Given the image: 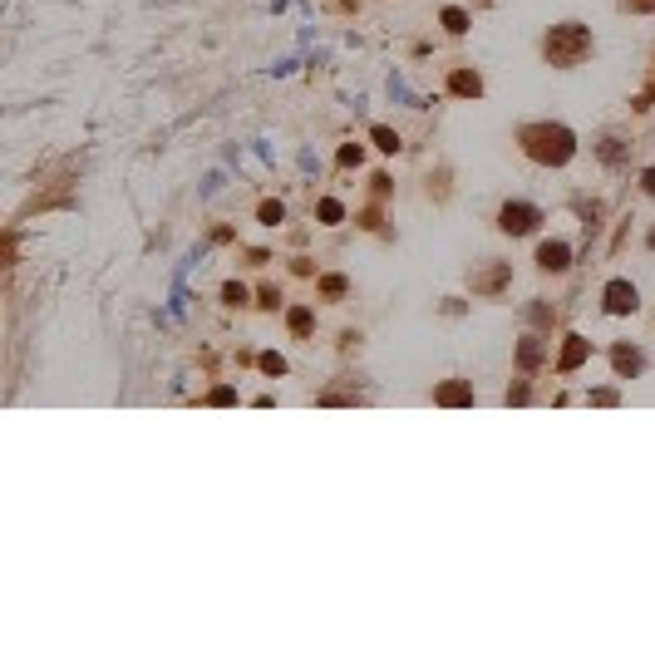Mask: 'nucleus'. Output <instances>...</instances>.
Here are the masks:
<instances>
[{
    "label": "nucleus",
    "instance_id": "obj_11",
    "mask_svg": "<svg viewBox=\"0 0 655 655\" xmlns=\"http://www.w3.org/2000/svg\"><path fill=\"white\" fill-rule=\"evenodd\" d=\"M374 143H379V148H385V153H395V148H399V138H395L390 128H374Z\"/></svg>",
    "mask_w": 655,
    "mask_h": 655
},
{
    "label": "nucleus",
    "instance_id": "obj_6",
    "mask_svg": "<svg viewBox=\"0 0 655 655\" xmlns=\"http://www.w3.org/2000/svg\"><path fill=\"white\" fill-rule=\"evenodd\" d=\"M508 281V266H493V271H483V276L473 281V291H498Z\"/></svg>",
    "mask_w": 655,
    "mask_h": 655
},
{
    "label": "nucleus",
    "instance_id": "obj_2",
    "mask_svg": "<svg viewBox=\"0 0 655 655\" xmlns=\"http://www.w3.org/2000/svg\"><path fill=\"white\" fill-rule=\"evenodd\" d=\"M586 49H591V35H586L581 25H557V30L547 35V60H552V65H577Z\"/></svg>",
    "mask_w": 655,
    "mask_h": 655
},
{
    "label": "nucleus",
    "instance_id": "obj_1",
    "mask_svg": "<svg viewBox=\"0 0 655 655\" xmlns=\"http://www.w3.org/2000/svg\"><path fill=\"white\" fill-rule=\"evenodd\" d=\"M522 148L537 158V163H567L572 158V133L557 128V124H532L522 133Z\"/></svg>",
    "mask_w": 655,
    "mask_h": 655
},
{
    "label": "nucleus",
    "instance_id": "obj_17",
    "mask_svg": "<svg viewBox=\"0 0 655 655\" xmlns=\"http://www.w3.org/2000/svg\"><path fill=\"white\" fill-rule=\"evenodd\" d=\"M631 10H655V0H626Z\"/></svg>",
    "mask_w": 655,
    "mask_h": 655
},
{
    "label": "nucleus",
    "instance_id": "obj_8",
    "mask_svg": "<svg viewBox=\"0 0 655 655\" xmlns=\"http://www.w3.org/2000/svg\"><path fill=\"white\" fill-rule=\"evenodd\" d=\"M444 25H449L454 35H463V30H468V15H463V10H444Z\"/></svg>",
    "mask_w": 655,
    "mask_h": 655
},
{
    "label": "nucleus",
    "instance_id": "obj_9",
    "mask_svg": "<svg viewBox=\"0 0 655 655\" xmlns=\"http://www.w3.org/2000/svg\"><path fill=\"white\" fill-rule=\"evenodd\" d=\"M454 94H478V74H454Z\"/></svg>",
    "mask_w": 655,
    "mask_h": 655
},
{
    "label": "nucleus",
    "instance_id": "obj_12",
    "mask_svg": "<svg viewBox=\"0 0 655 655\" xmlns=\"http://www.w3.org/2000/svg\"><path fill=\"white\" fill-rule=\"evenodd\" d=\"M291 331H296V335L310 331V310H291Z\"/></svg>",
    "mask_w": 655,
    "mask_h": 655
},
{
    "label": "nucleus",
    "instance_id": "obj_7",
    "mask_svg": "<svg viewBox=\"0 0 655 655\" xmlns=\"http://www.w3.org/2000/svg\"><path fill=\"white\" fill-rule=\"evenodd\" d=\"M581 360H586V345H581V335H572V345L562 350V370H577Z\"/></svg>",
    "mask_w": 655,
    "mask_h": 655
},
{
    "label": "nucleus",
    "instance_id": "obj_18",
    "mask_svg": "<svg viewBox=\"0 0 655 655\" xmlns=\"http://www.w3.org/2000/svg\"><path fill=\"white\" fill-rule=\"evenodd\" d=\"M645 192H655V168H650V173H645Z\"/></svg>",
    "mask_w": 655,
    "mask_h": 655
},
{
    "label": "nucleus",
    "instance_id": "obj_14",
    "mask_svg": "<svg viewBox=\"0 0 655 655\" xmlns=\"http://www.w3.org/2000/svg\"><path fill=\"white\" fill-rule=\"evenodd\" d=\"M616 370H640V355H626V350H616Z\"/></svg>",
    "mask_w": 655,
    "mask_h": 655
},
{
    "label": "nucleus",
    "instance_id": "obj_19",
    "mask_svg": "<svg viewBox=\"0 0 655 655\" xmlns=\"http://www.w3.org/2000/svg\"><path fill=\"white\" fill-rule=\"evenodd\" d=\"M650 242H655V237H650Z\"/></svg>",
    "mask_w": 655,
    "mask_h": 655
},
{
    "label": "nucleus",
    "instance_id": "obj_15",
    "mask_svg": "<svg viewBox=\"0 0 655 655\" xmlns=\"http://www.w3.org/2000/svg\"><path fill=\"white\" fill-rule=\"evenodd\" d=\"M320 291H325V296H340V291H345V281H340V276H325V281H320Z\"/></svg>",
    "mask_w": 655,
    "mask_h": 655
},
{
    "label": "nucleus",
    "instance_id": "obj_4",
    "mask_svg": "<svg viewBox=\"0 0 655 655\" xmlns=\"http://www.w3.org/2000/svg\"><path fill=\"white\" fill-rule=\"evenodd\" d=\"M606 306H611V310H636V286L611 281V286H606Z\"/></svg>",
    "mask_w": 655,
    "mask_h": 655
},
{
    "label": "nucleus",
    "instance_id": "obj_10",
    "mask_svg": "<svg viewBox=\"0 0 655 655\" xmlns=\"http://www.w3.org/2000/svg\"><path fill=\"white\" fill-rule=\"evenodd\" d=\"M439 399H444V404H463L468 390H463V385H449V390H439Z\"/></svg>",
    "mask_w": 655,
    "mask_h": 655
},
{
    "label": "nucleus",
    "instance_id": "obj_13",
    "mask_svg": "<svg viewBox=\"0 0 655 655\" xmlns=\"http://www.w3.org/2000/svg\"><path fill=\"white\" fill-rule=\"evenodd\" d=\"M537 360H542V345L527 340V345H522V365H537Z\"/></svg>",
    "mask_w": 655,
    "mask_h": 655
},
{
    "label": "nucleus",
    "instance_id": "obj_5",
    "mask_svg": "<svg viewBox=\"0 0 655 655\" xmlns=\"http://www.w3.org/2000/svg\"><path fill=\"white\" fill-rule=\"evenodd\" d=\"M537 261L547 266V271H562V266H567V247H562V242H547V247L537 251Z\"/></svg>",
    "mask_w": 655,
    "mask_h": 655
},
{
    "label": "nucleus",
    "instance_id": "obj_16",
    "mask_svg": "<svg viewBox=\"0 0 655 655\" xmlns=\"http://www.w3.org/2000/svg\"><path fill=\"white\" fill-rule=\"evenodd\" d=\"M320 217L325 222H340V202H320Z\"/></svg>",
    "mask_w": 655,
    "mask_h": 655
},
{
    "label": "nucleus",
    "instance_id": "obj_3",
    "mask_svg": "<svg viewBox=\"0 0 655 655\" xmlns=\"http://www.w3.org/2000/svg\"><path fill=\"white\" fill-rule=\"evenodd\" d=\"M537 227V207H527V202H508L503 207V232H532Z\"/></svg>",
    "mask_w": 655,
    "mask_h": 655
}]
</instances>
